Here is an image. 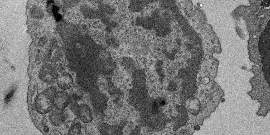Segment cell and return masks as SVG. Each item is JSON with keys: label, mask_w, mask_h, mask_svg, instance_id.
<instances>
[{"label": "cell", "mask_w": 270, "mask_h": 135, "mask_svg": "<svg viewBox=\"0 0 270 135\" xmlns=\"http://www.w3.org/2000/svg\"><path fill=\"white\" fill-rule=\"evenodd\" d=\"M251 70L254 76L249 81L252 86V89L247 94L253 100H257L260 107L256 114L259 116L266 117L270 110V90L269 84L265 79L262 69L260 72L258 67L252 66Z\"/></svg>", "instance_id": "obj_1"}, {"label": "cell", "mask_w": 270, "mask_h": 135, "mask_svg": "<svg viewBox=\"0 0 270 135\" xmlns=\"http://www.w3.org/2000/svg\"><path fill=\"white\" fill-rule=\"evenodd\" d=\"M260 54L261 55L262 69L265 79L270 84V38L269 36H262L258 44Z\"/></svg>", "instance_id": "obj_2"}, {"label": "cell", "mask_w": 270, "mask_h": 135, "mask_svg": "<svg viewBox=\"0 0 270 135\" xmlns=\"http://www.w3.org/2000/svg\"><path fill=\"white\" fill-rule=\"evenodd\" d=\"M78 117L80 119L83 123H88L93 119L91 110L86 104H80L79 106Z\"/></svg>", "instance_id": "obj_3"}, {"label": "cell", "mask_w": 270, "mask_h": 135, "mask_svg": "<svg viewBox=\"0 0 270 135\" xmlns=\"http://www.w3.org/2000/svg\"><path fill=\"white\" fill-rule=\"evenodd\" d=\"M38 98L36 101V108L39 112L45 113L48 112L53 107V99L49 97Z\"/></svg>", "instance_id": "obj_4"}, {"label": "cell", "mask_w": 270, "mask_h": 135, "mask_svg": "<svg viewBox=\"0 0 270 135\" xmlns=\"http://www.w3.org/2000/svg\"><path fill=\"white\" fill-rule=\"evenodd\" d=\"M70 100V98L68 94L64 92H60L57 94L55 98V107L57 110L61 111L68 105Z\"/></svg>", "instance_id": "obj_5"}, {"label": "cell", "mask_w": 270, "mask_h": 135, "mask_svg": "<svg viewBox=\"0 0 270 135\" xmlns=\"http://www.w3.org/2000/svg\"><path fill=\"white\" fill-rule=\"evenodd\" d=\"M61 111L56 109L52 110L49 113V117L50 121L55 126H59L62 123L63 115Z\"/></svg>", "instance_id": "obj_6"}, {"label": "cell", "mask_w": 270, "mask_h": 135, "mask_svg": "<svg viewBox=\"0 0 270 135\" xmlns=\"http://www.w3.org/2000/svg\"><path fill=\"white\" fill-rule=\"evenodd\" d=\"M72 82V79L69 75H63L57 80V83L59 87L62 89H66L70 87L69 83Z\"/></svg>", "instance_id": "obj_7"}, {"label": "cell", "mask_w": 270, "mask_h": 135, "mask_svg": "<svg viewBox=\"0 0 270 135\" xmlns=\"http://www.w3.org/2000/svg\"><path fill=\"white\" fill-rule=\"evenodd\" d=\"M187 101V106L190 112L192 114H196L199 111L200 105L199 102L197 100L194 99L190 100Z\"/></svg>", "instance_id": "obj_8"}, {"label": "cell", "mask_w": 270, "mask_h": 135, "mask_svg": "<svg viewBox=\"0 0 270 135\" xmlns=\"http://www.w3.org/2000/svg\"><path fill=\"white\" fill-rule=\"evenodd\" d=\"M81 123L79 122H78L72 126L69 129L68 132V134H79L81 132Z\"/></svg>", "instance_id": "obj_9"}, {"label": "cell", "mask_w": 270, "mask_h": 135, "mask_svg": "<svg viewBox=\"0 0 270 135\" xmlns=\"http://www.w3.org/2000/svg\"><path fill=\"white\" fill-rule=\"evenodd\" d=\"M13 90L10 91L6 95L4 98V103L6 104H8L11 101L14 94Z\"/></svg>", "instance_id": "obj_10"}, {"label": "cell", "mask_w": 270, "mask_h": 135, "mask_svg": "<svg viewBox=\"0 0 270 135\" xmlns=\"http://www.w3.org/2000/svg\"><path fill=\"white\" fill-rule=\"evenodd\" d=\"M79 106L78 104L75 103H73L71 106V109L73 113L76 116H78Z\"/></svg>", "instance_id": "obj_11"}, {"label": "cell", "mask_w": 270, "mask_h": 135, "mask_svg": "<svg viewBox=\"0 0 270 135\" xmlns=\"http://www.w3.org/2000/svg\"><path fill=\"white\" fill-rule=\"evenodd\" d=\"M44 129L45 132H47L49 131V128L48 127L46 126H45L44 127Z\"/></svg>", "instance_id": "obj_12"}, {"label": "cell", "mask_w": 270, "mask_h": 135, "mask_svg": "<svg viewBox=\"0 0 270 135\" xmlns=\"http://www.w3.org/2000/svg\"><path fill=\"white\" fill-rule=\"evenodd\" d=\"M200 127L198 125H196L195 126V128L196 130H198L200 129Z\"/></svg>", "instance_id": "obj_13"}, {"label": "cell", "mask_w": 270, "mask_h": 135, "mask_svg": "<svg viewBox=\"0 0 270 135\" xmlns=\"http://www.w3.org/2000/svg\"><path fill=\"white\" fill-rule=\"evenodd\" d=\"M225 99H224L223 98L221 99L220 100V101L222 103L224 102H225Z\"/></svg>", "instance_id": "obj_14"}]
</instances>
